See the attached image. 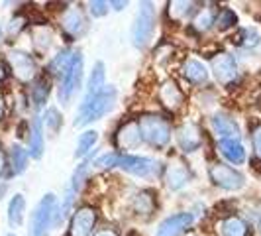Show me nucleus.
<instances>
[{"label":"nucleus","mask_w":261,"mask_h":236,"mask_svg":"<svg viewBox=\"0 0 261 236\" xmlns=\"http://www.w3.org/2000/svg\"><path fill=\"white\" fill-rule=\"evenodd\" d=\"M195 12V2H185V0H175L169 2L167 6V14L173 22H183L187 16Z\"/></svg>","instance_id":"nucleus-26"},{"label":"nucleus","mask_w":261,"mask_h":236,"mask_svg":"<svg viewBox=\"0 0 261 236\" xmlns=\"http://www.w3.org/2000/svg\"><path fill=\"white\" fill-rule=\"evenodd\" d=\"M110 6H114V10H124L128 6V2H110Z\"/></svg>","instance_id":"nucleus-41"},{"label":"nucleus","mask_w":261,"mask_h":236,"mask_svg":"<svg viewBox=\"0 0 261 236\" xmlns=\"http://www.w3.org/2000/svg\"><path fill=\"white\" fill-rule=\"evenodd\" d=\"M116 95L118 92L112 85L105 87L87 106H79V114L73 124L75 126H87L94 120H100L102 116H106L116 105Z\"/></svg>","instance_id":"nucleus-1"},{"label":"nucleus","mask_w":261,"mask_h":236,"mask_svg":"<svg viewBox=\"0 0 261 236\" xmlns=\"http://www.w3.org/2000/svg\"><path fill=\"white\" fill-rule=\"evenodd\" d=\"M92 236H118V232L114 230V228H108V226H106V228H100V230H96V232H94Z\"/></svg>","instance_id":"nucleus-39"},{"label":"nucleus","mask_w":261,"mask_h":236,"mask_svg":"<svg viewBox=\"0 0 261 236\" xmlns=\"http://www.w3.org/2000/svg\"><path fill=\"white\" fill-rule=\"evenodd\" d=\"M71 59H73V53L69 52V50L59 52L55 57H53L51 63H49V73L55 75V77H59V81H61V77L65 75L67 67H69V63H71Z\"/></svg>","instance_id":"nucleus-27"},{"label":"nucleus","mask_w":261,"mask_h":236,"mask_svg":"<svg viewBox=\"0 0 261 236\" xmlns=\"http://www.w3.org/2000/svg\"><path fill=\"white\" fill-rule=\"evenodd\" d=\"M195 223V217L191 213H177L167 217L157 228V236H177L185 232L187 228H191V224Z\"/></svg>","instance_id":"nucleus-13"},{"label":"nucleus","mask_w":261,"mask_h":236,"mask_svg":"<svg viewBox=\"0 0 261 236\" xmlns=\"http://www.w3.org/2000/svg\"><path fill=\"white\" fill-rule=\"evenodd\" d=\"M159 101H161V105L165 106L169 112H177L183 106V91L177 87L175 81H165L161 85V89H159Z\"/></svg>","instance_id":"nucleus-16"},{"label":"nucleus","mask_w":261,"mask_h":236,"mask_svg":"<svg viewBox=\"0 0 261 236\" xmlns=\"http://www.w3.org/2000/svg\"><path fill=\"white\" fill-rule=\"evenodd\" d=\"M43 120H45V126L49 128V130L55 134V132L61 128V124H63V120H61V114H59V110L57 108H47L45 110V116H43Z\"/></svg>","instance_id":"nucleus-35"},{"label":"nucleus","mask_w":261,"mask_h":236,"mask_svg":"<svg viewBox=\"0 0 261 236\" xmlns=\"http://www.w3.org/2000/svg\"><path fill=\"white\" fill-rule=\"evenodd\" d=\"M24 213H26V199H24V195L16 193L8 203V223H10V226L16 228L24 223Z\"/></svg>","instance_id":"nucleus-23"},{"label":"nucleus","mask_w":261,"mask_h":236,"mask_svg":"<svg viewBox=\"0 0 261 236\" xmlns=\"http://www.w3.org/2000/svg\"><path fill=\"white\" fill-rule=\"evenodd\" d=\"M6 236H16V234H6Z\"/></svg>","instance_id":"nucleus-44"},{"label":"nucleus","mask_w":261,"mask_h":236,"mask_svg":"<svg viewBox=\"0 0 261 236\" xmlns=\"http://www.w3.org/2000/svg\"><path fill=\"white\" fill-rule=\"evenodd\" d=\"M61 28L71 39L81 38L87 32V16L79 6H71L61 16Z\"/></svg>","instance_id":"nucleus-11"},{"label":"nucleus","mask_w":261,"mask_h":236,"mask_svg":"<svg viewBox=\"0 0 261 236\" xmlns=\"http://www.w3.org/2000/svg\"><path fill=\"white\" fill-rule=\"evenodd\" d=\"M142 142H144V138H142V130H140V122L138 120L124 122L116 130V134H114V144L122 152L138 150Z\"/></svg>","instance_id":"nucleus-8"},{"label":"nucleus","mask_w":261,"mask_h":236,"mask_svg":"<svg viewBox=\"0 0 261 236\" xmlns=\"http://www.w3.org/2000/svg\"><path fill=\"white\" fill-rule=\"evenodd\" d=\"M32 43L38 53H47L53 43V34L47 26L32 28Z\"/></svg>","instance_id":"nucleus-22"},{"label":"nucleus","mask_w":261,"mask_h":236,"mask_svg":"<svg viewBox=\"0 0 261 236\" xmlns=\"http://www.w3.org/2000/svg\"><path fill=\"white\" fill-rule=\"evenodd\" d=\"M251 140H253V150H255V156L261 159V126H257V128L253 130Z\"/></svg>","instance_id":"nucleus-38"},{"label":"nucleus","mask_w":261,"mask_h":236,"mask_svg":"<svg viewBox=\"0 0 261 236\" xmlns=\"http://www.w3.org/2000/svg\"><path fill=\"white\" fill-rule=\"evenodd\" d=\"M218 150L228 161H232L236 166L246 161V150H244V146L240 144V140H220Z\"/></svg>","instance_id":"nucleus-21"},{"label":"nucleus","mask_w":261,"mask_h":236,"mask_svg":"<svg viewBox=\"0 0 261 236\" xmlns=\"http://www.w3.org/2000/svg\"><path fill=\"white\" fill-rule=\"evenodd\" d=\"M4 114V101H2V97H0V118Z\"/></svg>","instance_id":"nucleus-43"},{"label":"nucleus","mask_w":261,"mask_h":236,"mask_svg":"<svg viewBox=\"0 0 261 236\" xmlns=\"http://www.w3.org/2000/svg\"><path fill=\"white\" fill-rule=\"evenodd\" d=\"M47 97H49V83L45 79H38L32 87V101H34V106L36 108H41V106L47 103Z\"/></svg>","instance_id":"nucleus-30"},{"label":"nucleus","mask_w":261,"mask_h":236,"mask_svg":"<svg viewBox=\"0 0 261 236\" xmlns=\"http://www.w3.org/2000/svg\"><path fill=\"white\" fill-rule=\"evenodd\" d=\"M189 179H191V171H189L185 161L175 159L167 166V170H165V185H167V189L179 191V189H183L185 185L189 183Z\"/></svg>","instance_id":"nucleus-15"},{"label":"nucleus","mask_w":261,"mask_h":236,"mask_svg":"<svg viewBox=\"0 0 261 236\" xmlns=\"http://www.w3.org/2000/svg\"><path fill=\"white\" fill-rule=\"evenodd\" d=\"M96 140H98V132H94V130L83 132V134L79 136L77 148H75V157L87 156V154L92 150V146L96 144Z\"/></svg>","instance_id":"nucleus-28"},{"label":"nucleus","mask_w":261,"mask_h":236,"mask_svg":"<svg viewBox=\"0 0 261 236\" xmlns=\"http://www.w3.org/2000/svg\"><path fill=\"white\" fill-rule=\"evenodd\" d=\"M55 215H57V199L53 193L41 197L36 209L30 217V228L28 236H47L49 228L55 226Z\"/></svg>","instance_id":"nucleus-2"},{"label":"nucleus","mask_w":261,"mask_h":236,"mask_svg":"<svg viewBox=\"0 0 261 236\" xmlns=\"http://www.w3.org/2000/svg\"><path fill=\"white\" fill-rule=\"evenodd\" d=\"M28 150H24L20 144H14L10 148V175H20L28 168Z\"/></svg>","instance_id":"nucleus-24"},{"label":"nucleus","mask_w":261,"mask_h":236,"mask_svg":"<svg viewBox=\"0 0 261 236\" xmlns=\"http://www.w3.org/2000/svg\"><path fill=\"white\" fill-rule=\"evenodd\" d=\"M134 209L138 213H144V215H149L155 209V193L153 191H140L136 195V201H134Z\"/></svg>","instance_id":"nucleus-29"},{"label":"nucleus","mask_w":261,"mask_h":236,"mask_svg":"<svg viewBox=\"0 0 261 236\" xmlns=\"http://www.w3.org/2000/svg\"><path fill=\"white\" fill-rule=\"evenodd\" d=\"M28 154L34 159H39L43 154V128H41V120L36 116L32 120V128H30V138H28Z\"/></svg>","instance_id":"nucleus-19"},{"label":"nucleus","mask_w":261,"mask_h":236,"mask_svg":"<svg viewBox=\"0 0 261 236\" xmlns=\"http://www.w3.org/2000/svg\"><path fill=\"white\" fill-rule=\"evenodd\" d=\"M105 89V63H96L94 69H92L91 77H89V83H87V92L83 97V103L81 106H87L91 103L92 99L98 95V92Z\"/></svg>","instance_id":"nucleus-18"},{"label":"nucleus","mask_w":261,"mask_h":236,"mask_svg":"<svg viewBox=\"0 0 261 236\" xmlns=\"http://www.w3.org/2000/svg\"><path fill=\"white\" fill-rule=\"evenodd\" d=\"M140 130H142V138L155 150H161L169 144L171 124L165 118L155 116V114H145L140 118Z\"/></svg>","instance_id":"nucleus-3"},{"label":"nucleus","mask_w":261,"mask_h":236,"mask_svg":"<svg viewBox=\"0 0 261 236\" xmlns=\"http://www.w3.org/2000/svg\"><path fill=\"white\" fill-rule=\"evenodd\" d=\"M236 22H238V16L230 8H222L220 14L216 16V20H214V24H216L218 30H228V28L236 26Z\"/></svg>","instance_id":"nucleus-34"},{"label":"nucleus","mask_w":261,"mask_h":236,"mask_svg":"<svg viewBox=\"0 0 261 236\" xmlns=\"http://www.w3.org/2000/svg\"><path fill=\"white\" fill-rule=\"evenodd\" d=\"M177 144L183 152H195L202 144V130L195 122H187L177 130Z\"/></svg>","instance_id":"nucleus-14"},{"label":"nucleus","mask_w":261,"mask_h":236,"mask_svg":"<svg viewBox=\"0 0 261 236\" xmlns=\"http://www.w3.org/2000/svg\"><path fill=\"white\" fill-rule=\"evenodd\" d=\"M155 32V8L151 2H142L132 26V41L136 48H145Z\"/></svg>","instance_id":"nucleus-4"},{"label":"nucleus","mask_w":261,"mask_h":236,"mask_svg":"<svg viewBox=\"0 0 261 236\" xmlns=\"http://www.w3.org/2000/svg\"><path fill=\"white\" fill-rule=\"evenodd\" d=\"M118 168L136 177H147L155 171V161L144 156H118Z\"/></svg>","instance_id":"nucleus-12"},{"label":"nucleus","mask_w":261,"mask_h":236,"mask_svg":"<svg viewBox=\"0 0 261 236\" xmlns=\"http://www.w3.org/2000/svg\"><path fill=\"white\" fill-rule=\"evenodd\" d=\"M212 130L216 132V136H220V140H240V126L228 114H214Z\"/></svg>","instance_id":"nucleus-17"},{"label":"nucleus","mask_w":261,"mask_h":236,"mask_svg":"<svg viewBox=\"0 0 261 236\" xmlns=\"http://www.w3.org/2000/svg\"><path fill=\"white\" fill-rule=\"evenodd\" d=\"M91 163H92V157L85 159L81 166H77V170H75V173H73L69 187H71V191H73L75 195L81 191V187H83V183H85V179H87V175H89V168H91Z\"/></svg>","instance_id":"nucleus-31"},{"label":"nucleus","mask_w":261,"mask_h":236,"mask_svg":"<svg viewBox=\"0 0 261 236\" xmlns=\"http://www.w3.org/2000/svg\"><path fill=\"white\" fill-rule=\"evenodd\" d=\"M4 170H6V154H4V150L0 146V175L4 173Z\"/></svg>","instance_id":"nucleus-40"},{"label":"nucleus","mask_w":261,"mask_h":236,"mask_svg":"<svg viewBox=\"0 0 261 236\" xmlns=\"http://www.w3.org/2000/svg\"><path fill=\"white\" fill-rule=\"evenodd\" d=\"M214 20H216V16L212 14V10L204 8V10H200V12L193 18V28H195L196 32H200V34H202V32L210 30V26L214 24Z\"/></svg>","instance_id":"nucleus-33"},{"label":"nucleus","mask_w":261,"mask_h":236,"mask_svg":"<svg viewBox=\"0 0 261 236\" xmlns=\"http://www.w3.org/2000/svg\"><path fill=\"white\" fill-rule=\"evenodd\" d=\"M81 81H83V53L77 52L73 53V59L59 83V101L63 105H67L71 97L81 89Z\"/></svg>","instance_id":"nucleus-5"},{"label":"nucleus","mask_w":261,"mask_h":236,"mask_svg":"<svg viewBox=\"0 0 261 236\" xmlns=\"http://www.w3.org/2000/svg\"><path fill=\"white\" fill-rule=\"evenodd\" d=\"M259 41H261V38L255 28H244V30H240V34L236 36V43L242 45V48H255V45H259Z\"/></svg>","instance_id":"nucleus-32"},{"label":"nucleus","mask_w":261,"mask_h":236,"mask_svg":"<svg viewBox=\"0 0 261 236\" xmlns=\"http://www.w3.org/2000/svg\"><path fill=\"white\" fill-rule=\"evenodd\" d=\"M208 173H210L212 183L222 187L226 191H238V189H242V187L246 185L244 175H242L240 171H236L234 168L226 166V163H214V166L210 168Z\"/></svg>","instance_id":"nucleus-6"},{"label":"nucleus","mask_w":261,"mask_h":236,"mask_svg":"<svg viewBox=\"0 0 261 236\" xmlns=\"http://www.w3.org/2000/svg\"><path fill=\"white\" fill-rule=\"evenodd\" d=\"M181 71H183V77L193 85H204L208 81V69L196 59H187Z\"/></svg>","instance_id":"nucleus-20"},{"label":"nucleus","mask_w":261,"mask_h":236,"mask_svg":"<svg viewBox=\"0 0 261 236\" xmlns=\"http://www.w3.org/2000/svg\"><path fill=\"white\" fill-rule=\"evenodd\" d=\"M98 168L102 170H108V168H116L118 166V154H108V156H102L98 161H96Z\"/></svg>","instance_id":"nucleus-37"},{"label":"nucleus","mask_w":261,"mask_h":236,"mask_svg":"<svg viewBox=\"0 0 261 236\" xmlns=\"http://www.w3.org/2000/svg\"><path fill=\"white\" fill-rule=\"evenodd\" d=\"M94 224H96V210L92 207H81L75 210V215L71 219L67 236H91Z\"/></svg>","instance_id":"nucleus-10"},{"label":"nucleus","mask_w":261,"mask_h":236,"mask_svg":"<svg viewBox=\"0 0 261 236\" xmlns=\"http://www.w3.org/2000/svg\"><path fill=\"white\" fill-rule=\"evenodd\" d=\"M108 6H110L108 2H98V0H94V2L89 4V10H91V14L94 18H102V16L108 14Z\"/></svg>","instance_id":"nucleus-36"},{"label":"nucleus","mask_w":261,"mask_h":236,"mask_svg":"<svg viewBox=\"0 0 261 236\" xmlns=\"http://www.w3.org/2000/svg\"><path fill=\"white\" fill-rule=\"evenodd\" d=\"M6 79V71H4V67L0 65V81H4Z\"/></svg>","instance_id":"nucleus-42"},{"label":"nucleus","mask_w":261,"mask_h":236,"mask_svg":"<svg viewBox=\"0 0 261 236\" xmlns=\"http://www.w3.org/2000/svg\"><path fill=\"white\" fill-rule=\"evenodd\" d=\"M8 63H10L14 77L22 83H30L38 75V65H36L34 57L26 52H20V50L10 52L8 53Z\"/></svg>","instance_id":"nucleus-7"},{"label":"nucleus","mask_w":261,"mask_h":236,"mask_svg":"<svg viewBox=\"0 0 261 236\" xmlns=\"http://www.w3.org/2000/svg\"><path fill=\"white\" fill-rule=\"evenodd\" d=\"M220 234L222 236H248L249 226L238 217H228L220 223Z\"/></svg>","instance_id":"nucleus-25"},{"label":"nucleus","mask_w":261,"mask_h":236,"mask_svg":"<svg viewBox=\"0 0 261 236\" xmlns=\"http://www.w3.org/2000/svg\"><path fill=\"white\" fill-rule=\"evenodd\" d=\"M210 65H212V73L216 81L222 85H232L238 79V65L230 53H216Z\"/></svg>","instance_id":"nucleus-9"}]
</instances>
